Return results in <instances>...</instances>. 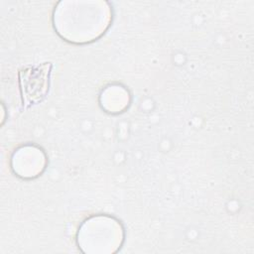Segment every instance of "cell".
Segmentation results:
<instances>
[{
  "label": "cell",
  "instance_id": "6da1fadb",
  "mask_svg": "<svg viewBox=\"0 0 254 254\" xmlns=\"http://www.w3.org/2000/svg\"><path fill=\"white\" fill-rule=\"evenodd\" d=\"M123 239L120 224L112 218L94 217L78 230L77 243L85 253H112L120 248Z\"/></svg>",
  "mask_w": 254,
  "mask_h": 254
}]
</instances>
